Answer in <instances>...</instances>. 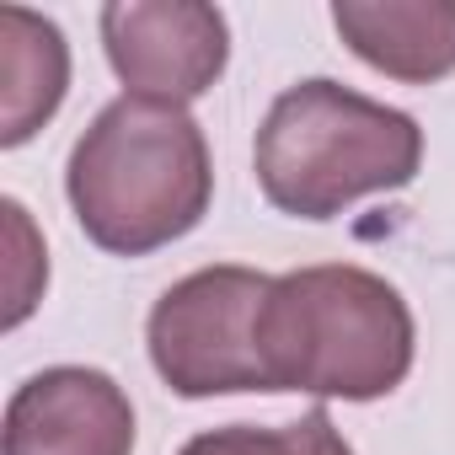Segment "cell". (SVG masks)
I'll return each instance as SVG.
<instances>
[{
    "label": "cell",
    "mask_w": 455,
    "mask_h": 455,
    "mask_svg": "<svg viewBox=\"0 0 455 455\" xmlns=\"http://www.w3.org/2000/svg\"><path fill=\"white\" fill-rule=\"evenodd\" d=\"M81 231L118 258L188 236L209 209V145L198 124L150 97H118L70 150L65 172Z\"/></svg>",
    "instance_id": "1"
},
{
    "label": "cell",
    "mask_w": 455,
    "mask_h": 455,
    "mask_svg": "<svg viewBox=\"0 0 455 455\" xmlns=\"http://www.w3.org/2000/svg\"><path fill=\"white\" fill-rule=\"evenodd\" d=\"M268 391L370 402L412 370V316L364 268H300L274 279L258 322Z\"/></svg>",
    "instance_id": "2"
},
{
    "label": "cell",
    "mask_w": 455,
    "mask_h": 455,
    "mask_svg": "<svg viewBox=\"0 0 455 455\" xmlns=\"http://www.w3.org/2000/svg\"><path fill=\"white\" fill-rule=\"evenodd\" d=\"M423 134L407 113L370 102L338 81L290 86L252 145L258 182L295 220H332L364 193H391L418 177Z\"/></svg>",
    "instance_id": "3"
},
{
    "label": "cell",
    "mask_w": 455,
    "mask_h": 455,
    "mask_svg": "<svg viewBox=\"0 0 455 455\" xmlns=\"http://www.w3.org/2000/svg\"><path fill=\"white\" fill-rule=\"evenodd\" d=\"M274 279L252 268H204L161 295L150 311V359L177 396L268 391L263 370V300Z\"/></svg>",
    "instance_id": "4"
},
{
    "label": "cell",
    "mask_w": 455,
    "mask_h": 455,
    "mask_svg": "<svg viewBox=\"0 0 455 455\" xmlns=\"http://www.w3.org/2000/svg\"><path fill=\"white\" fill-rule=\"evenodd\" d=\"M102 44L118 81L150 102H193L225 70V17L214 6L172 0V6H108Z\"/></svg>",
    "instance_id": "5"
},
{
    "label": "cell",
    "mask_w": 455,
    "mask_h": 455,
    "mask_svg": "<svg viewBox=\"0 0 455 455\" xmlns=\"http://www.w3.org/2000/svg\"><path fill=\"white\" fill-rule=\"evenodd\" d=\"M134 407L102 375L60 364L33 375L6 407V455H129Z\"/></svg>",
    "instance_id": "6"
},
{
    "label": "cell",
    "mask_w": 455,
    "mask_h": 455,
    "mask_svg": "<svg viewBox=\"0 0 455 455\" xmlns=\"http://www.w3.org/2000/svg\"><path fill=\"white\" fill-rule=\"evenodd\" d=\"M332 22L364 65L396 81L428 86L455 70V0H338Z\"/></svg>",
    "instance_id": "7"
},
{
    "label": "cell",
    "mask_w": 455,
    "mask_h": 455,
    "mask_svg": "<svg viewBox=\"0 0 455 455\" xmlns=\"http://www.w3.org/2000/svg\"><path fill=\"white\" fill-rule=\"evenodd\" d=\"M0 145H22L54 118L70 86V54L54 22L6 6L0 12Z\"/></svg>",
    "instance_id": "8"
},
{
    "label": "cell",
    "mask_w": 455,
    "mask_h": 455,
    "mask_svg": "<svg viewBox=\"0 0 455 455\" xmlns=\"http://www.w3.org/2000/svg\"><path fill=\"white\" fill-rule=\"evenodd\" d=\"M182 455H354L343 444V434L332 428V418L316 407L306 412L300 423H284V428H214V434H198L193 444H182Z\"/></svg>",
    "instance_id": "9"
}]
</instances>
